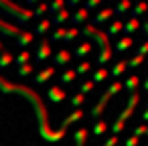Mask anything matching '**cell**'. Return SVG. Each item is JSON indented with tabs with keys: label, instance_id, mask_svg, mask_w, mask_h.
<instances>
[{
	"label": "cell",
	"instance_id": "cell-49",
	"mask_svg": "<svg viewBox=\"0 0 148 146\" xmlns=\"http://www.w3.org/2000/svg\"><path fill=\"white\" fill-rule=\"evenodd\" d=\"M41 2V0H27V4H31V6H37Z\"/></svg>",
	"mask_w": 148,
	"mask_h": 146
},
{
	"label": "cell",
	"instance_id": "cell-42",
	"mask_svg": "<svg viewBox=\"0 0 148 146\" xmlns=\"http://www.w3.org/2000/svg\"><path fill=\"white\" fill-rule=\"evenodd\" d=\"M136 55H140V57H146V55H148V41L142 43V45L136 49Z\"/></svg>",
	"mask_w": 148,
	"mask_h": 146
},
{
	"label": "cell",
	"instance_id": "cell-45",
	"mask_svg": "<svg viewBox=\"0 0 148 146\" xmlns=\"http://www.w3.org/2000/svg\"><path fill=\"white\" fill-rule=\"evenodd\" d=\"M138 144H140V138H136V136H130L126 140V146H138Z\"/></svg>",
	"mask_w": 148,
	"mask_h": 146
},
{
	"label": "cell",
	"instance_id": "cell-56",
	"mask_svg": "<svg viewBox=\"0 0 148 146\" xmlns=\"http://www.w3.org/2000/svg\"><path fill=\"white\" fill-rule=\"evenodd\" d=\"M103 146H106V144H103Z\"/></svg>",
	"mask_w": 148,
	"mask_h": 146
},
{
	"label": "cell",
	"instance_id": "cell-36",
	"mask_svg": "<svg viewBox=\"0 0 148 146\" xmlns=\"http://www.w3.org/2000/svg\"><path fill=\"white\" fill-rule=\"evenodd\" d=\"M63 35H65V29H63V27H57V29L51 33V41H63Z\"/></svg>",
	"mask_w": 148,
	"mask_h": 146
},
{
	"label": "cell",
	"instance_id": "cell-14",
	"mask_svg": "<svg viewBox=\"0 0 148 146\" xmlns=\"http://www.w3.org/2000/svg\"><path fill=\"white\" fill-rule=\"evenodd\" d=\"M33 39H35L33 33H29V31H21L18 37H16V43H18L21 47H29V45L33 43Z\"/></svg>",
	"mask_w": 148,
	"mask_h": 146
},
{
	"label": "cell",
	"instance_id": "cell-55",
	"mask_svg": "<svg viewBox=\"0 0 148 146\" xmlns=\"http://www.w3.org/2000/svg\"><path fill=\"white\" fill-rule=\"evenodd\" d=\"M146 2H148V0H146Z\"/></svg>",
	"mask_w": 148,
	"mask_h": 146
},
{
	"label": "cell",
	"instance_id": "cell-6",
	"mask_svg": "<svg viewBox=\"0 0 148 146\" xmlns=\"http://www.w3.org/2000/svg\"><path fill=\"white\" fill-rule=\"evenodd\" d=\"M112 16H114V8H110V6H108V8L99 10V12L93 16V27H95V25H106Z\"/></svg>",
	"mask_w": 148,
	"mask_h": 146
},
{
	"label": "cell",
	"instance_id": "cell-34",
	"mask_svg": "<svg viewBox=\"0 0 148 146\" xmlns=\"http://www.w3.org/2000/svg\"><path fill=\"white\" fill-rule=\"evenodd\" d=\"M33 73V65L31 63H27V65H21L18 67V77H29Z\"/></svg>",
	"mask_w": 148,
	"mask_h": 146
},
{
	"label": "cell",
	"instance_id": "cell-27",
	"mask_svg": "<svg viewBox=\"0 0 148 146\" xmlns=\"http://www.w3.org/2000/svg\"><path fill=\"white\" fill-rule=\"evenodd\" d=\"M124 71H126V61H118V63L112 67V71H110V73H112L114 77H120Z\"/></svg>",
	"mask_w": 148,
	"mask_h": 146
},
{
	"label": "cell",
	"instance_id": "cell-17",
	"mask_svg": "<svg viewBox=\"0 0 148 146\" xmlns=\"http://www.w3.org/2000/svg\"><path fill=\"white\" fill-rule=\"evenodd\" d=\"M130 10H132V19H138V16H142V14L148 10V2H146V0H140V2L134 4Z\"/></svg>",
	"mask_w": 148,
	"mask_h": 146
},
{
	"label": "cell",
	"instance_id": "cell-24",
	"mask_svg": "<svg viewBox=\"0 0 148 146\" xmlns=\"http://www.w3.org/2000/svg\"><path fill=\"white\" fill-rule=\"evenodd\" d=\"M49 29H51V19H43V21L37 25V29L33 31V35H35V33H37V35H43V33H47Z\"/></svg>",
	"mask_w": 148,
	"mask_h": 146
},
{
	"label": "cell",
	"instance_id": "cell-20",
	"mask_svg": "<svg viewBox=\"0 0 148 146\" xmlns=\"http://www.w3.org/2000/svg\"><path fill=\"white\" fill-rule=\"evenodd\" d=\"M87 134H89V130L87 128H79V130H75V144L77 146H83L85 144V140H87Z\"/></svg>",
	"mask_w": 148,
	"mask_h": 146
},
{
	"label": "cell",
	"instance_id": "cell-19",
	"mask_svg": "<svg viewBox=\"0 0 148 146\" xmlns=\"http://www.w3.org/2000/svg\"><path fill=\"white\" fill-rule=\"evenodd\" d=\"M108 75H110V73H108L103 67H99V69H95V71H93L91 83H93V85H95V83H101V81H106V79H108Z\"/></svg>",
	"mask_w": 148,
	"mask_h": 146
},
{
	"label": "cell",
	"instance_id": "cell-48",
	"mask_svg": "<svg viewBox=\"0 0 148 146\" xmlns=\"http://www.w3.org/2000/svg\"><path fill=\"white\" fill-rule=\"evenodd\" d=\"M140 27H142V31H144V33H146V35H148V19H146V21H144V23H142V25H140Z\"/></svg>",
	"mask_w": 148,
	"mask_h": 146
},
{
	"label": "cell",
	"instance_id": "cell-53",
	"mask_svg": "<svg viewBox=\"0 0 148 146\" xmlns=\"http://www.w3.org/2000/svg\"><path fill=\"white\" fill-rule=\"evenodd\" d=\"M146 136H148V128H146Z\"/></svg>",
	"mask_w": 148,
	"mask_h": 146
},
{
	"label": "cell",
	"instance_id": "cell-7",
	"mask_svg": "<svg viewBox=\"0 0 148 146\" xmlns=\"http://www.w3.org/2000/svg\"><path fill=\"white\" fill-rule=\"evenodd\" d=\"M138 29H140V21H138V19H132V16H130V19H128V21L124 23V27H122V33H124L126 37H132V33H136Z\"/></svg>",
	"mask_w": 148,
	"mask_h": 146
},
{
	"label": "cell",
	"instance_id": "cell-40",
	"mask_svg": "<svg viewBox=\"0 0 148 146\" xmlns=\"http://www.w3.org/2000/svg\"><path fill=\"white\" fill-rule=\"evenodd\" d=\"M122 87H124V85H122V81H114V83H112V85L108 87V91H110L112 95H116V93H118V91H120Z\"/></svg>",
	"mask_w": 148,
	"mask_h": 146
},
{
	"label": "cell",
	"instance_id": "cell-44",
	"mask_svg": "<svg viewBox=\"0 0 148 146\" xmlns=\"http://www.w3.org/2000/svg\"><path fill=\"white\" fill-rule=\"evenodd\" d=\"M134 130V134L132 136H136V138H140V136H144L146 134V126H136V128H132Z\"/></svg>",
	"mask_w": 148,
	"mask_h": 146
},
{
	"label": "cell",
	"instance_id": "cell-33",
	"mask_svg": "<svg viewBox=\"0 0 148 146\" xmlns=\"http://www.w3.org/2000/svg\"><path fill=\"white\" fill-rule=\"evenodd\" d=\"M138 101H140V93H136V91H132V93H130V97H128V106H126V108H130V110H134V108L138 106Z\"/></svg>",
	"mask_w": 148,
	"mask_h": 146
},
{
	"label": "cell",
	"instance_id": "cell-25",
	"mask_svg": "<svg viewBox=\"0 0 148 146\" xmlns=\"http://www.w3.org/2000/svg\"><path fill=\"white\" fill-rule=\"evenodd\" d=\"M14 61L18 63V67H21V65H27V63H31V53H29V51H21V53L14 57Z\"/></svg>",
	"mask_w": 148,
	"mask_h": 146
},
{
	"label": "cell",
	"instance_id": "cell-39",
	"mask_svg": "<svg viewBox=\"0 0 148 146\" xmlns=\"http://www.w3.org/2000/svg\"><path fill=\"white\" fill-rule=\"evenodd\" d=\"M99 4H101V0H85V6H83V8H85V10L89 12V10H93V8H97Z\"/></svg>",
	"mask_w": 148,
	"mask_h": 146
},
{
	"label": "cell",
	"instance_id": "cell-51",
	"mask_svg": "<svg viewBox=\"0 0 148 146\" xmlns=\"http://www.w3.org/2000/svg\"><path fill=\"white\" fill-rule=\"evenodd\" d=\"M144 89H146V91H148V79H146V81H144Z\"/></svg>",
	"mask_w": 148,
	"mask_h": 146
},
{
	"label": "cell",
	"instance_id": "cell-13",
	"mask_svg": "<svg viewBox=\"0 0 148 146\" xmlns=\"http://www.w3.org/2000/svg\"><path fill=\"white\" fill-rule=\"evenodd\" d=\"M87 16H89V12H87L85 8H77L75 14H71V23H73V25H85Z\"/></svg>",
	"mask_w": 148,
	"mask_h": 146
},
{
	"label": "cell",
	"instance_id": "cell-22",
	"mask_svg": "<svg viewBox=\"0 0 148 146\" xmlns=\"http://www.w3.org/2000/svg\"><path fill=\"white\" fill-rule=\"evenodd\" d=\"M138 83H140V79H138V75H130V77H128V79H126V81H124L122 85H124V87H126V89H128V91L132 93V91H136V87H138Z\"/></svg>",
	"mask_w": 148,
	"mask_h": 146
},
{
	"label": "cell",
	"instance_id": "cell-50",
	"mask_svg": "<svg viewBox=\"0 0 148 146\" xmlns=\"http://www.w3.org/2000/svg\"><path fill=\"white\" fill-rule=\"evenodd\" d=\"M142 120H144V122H148V108L144 110V114H142Z\"/></svg>",
	"mask_w": 148,
	"mask_h": 146
},
{
	"label": "cell",
	"instance_id": "cell-16",
	"mask_svg": "<svg viewBox=\"0 0 148 146\" xmlns=\"http://www.w3.org/2000/svg\"><path fill=\"white\" fill-rule=\"evenodd\" d=\"M130 8H132V0H118V4H116V8H114V14L122 16V14H126Z\"/></svg>",
	"mask_w": 148,
	"mask_h": 146
},
{
	"label": "cell",
	"instance_id": "cell-1",
	"mask_svg": "<svg viewBox=\"0 0 148 146\" xmlns=\"http://www.w3.org/2000/svg\"><path fill=\"white\" fill-rule=\"evenodd\" d=\"M79 35H83V37H93V39H97V43H99V47H101V51H99V55H97V63L103 67L110 59H112V49H110V41H108V37H106V33H101V31H97L93 25H85L83 27V31L79 33Z\"/></svg>",
	"mask_w": 148,
	"mask_h": 146
},
{
	"label": "cell",
	"instance_id": "cell-29",
	"mask_svg": "<svg viewBox=\"0 0 148 146\" xmlns=\"http://www.w3.org/2000/svg\"><path fill=\"white\" fill-rule=\"evenodd\" d=\"M31 12H33V16H45V12H47V2H43V0H41V2H39Z\"/></svg>",
	"mask_w": 148,
	"mask_h": 146
},
{
	"label": "cell",
	"instance_id": "cell-31",
	"mask_svg": "<svg viewBox=\"0 0 148 146\" xmlns=\"http://www.w3.org/2000/svg\"><path fill=\"white\" fill-rule=\"evenodd\" d=\"M142 63H144V57H140V55H134L132 59H128V61H126V67H132V69H134V67H140Z\"/></svg>",
	"mask_w": 148,
	"mask_h": 146
},
{
	"label": "cell",
	"instance_id": "cell-47",
	"mask_svg": "<svg viewBox=\"0 0 148 146\" xmlns=\"http://www.w3.org/2000/svg\"><path fill=\"white\" fill-rule=\"evenodd\" d=\"M116 144H118V136H110L106 140V146H116Z\"/></svg>",
	"mask_w": 148,
	"mask_h": 146
},
{
	"label": "cell",
	"instance_id": "cell-54",
	"mask_svg": "<svg viewBox=\"0 0 148 146\" xmlns=\"http://www.w3.org/2000/svg\"><path fill=\"white\" fill-rule=\"evenodd\" d=\"M146 104H148V99H146Z\"/></svg>",
	"mask_w": 148,
	"mask_h": 146
},
{
	"label": "cell",
	"instance_id": "cell-18",
	"mask_svg": "<svg viewBox=\"0 0 148 146\" xmlns=\"http://www.w3.org/2000/svg\"><path fill=\"white\" fill-rule=\"evenodd\" d=\"M122 27H124V23H120V21H112L110 27H108V31H106V37H116L118 33H122Z\"/></svg>",
	"mask_w": 148,
	"mask_h": 146
},
{
	"label": "cell",
	"instance_id": "cell-2",
	"mask_svg": "<svg viewBox=\"0 0 148 146\" xmlns=\"http://www.w3.org/2000/svg\"><path fill=\"white\" fill-rule=\"evenodd\" d=\"M0 12H4L6 16H14L21 25H27L33 19V12L29 8H23V6L14 4L12 0H0Z\"/></svg>",
	"mask_w": 148,
	"mask_h": 146
},
{
	"label": "cell",
	"instance_id": "cell-28",
	"mask_svg": "<svg viewBox=\"0 0 148 146\" xmlns=\"http://www.w3.org/2000/svg\"><path fill=\"white\" fill-rule=\"evenodd\" d=\"M75 71H65V73H61V83L63 85H71L73 81H75Z\"/></svg>",
	"mask_w": 148,
	"mask_h": 146
},
{
	"label": "cell",
	"instance_id": "cell-4",
	"mask_svg": "<svg viewBox=\"0 0 148 146\" xmlns=\"http://www.w3.org/2000/svg\"><path fill=\"white\" fill-rule=\"evenodd\" d=\"M110 97H112V93L106 89V93H103V95L97 99V104H95V106H93V110H91V118H93V120H97V118L103 114V110H106V106H108Z\"/></svg>",
	"mask_w": 148,
	"mask_h": 146
},
{
	"label": "cell",
	"instance_id": "cell-26",
	"mask_svg": "<svg viewBox=\"0 0 148 146\" xmlns=\"http://www.w3.org/2000/svg\"><path fill=\"white\" fill-rule=\"evenodd\" d=\"M73 71H75V75H85L87 71H91V63H89V61H81Z\"/></svg>",
	"mask_w": 148,
	"mask_h": 146
},
{
	"label": "cell",
	"instance_id": "cell-35",
	"mask_svg": "<svg viewBox=\"0 0 148 146\" xmlns=\"http://www.w3.org/2000/svg\"><path fill=\"white\" fill-rule=\"evenodd\" d=\"M83 101H85V95H81V93H77V95L71 97V106H73L75 110H79V108L83 106Z\"/></svg>",
	"mask_w": 148,
	"mask_h": 146
},
{
	"label": "cell",
	"instance_id": "cell-10",
	"mask_svg": "<svg viewBox=\"0 0 148 146\" xmlns=\"http://www.w3.org/2000/svg\"><path fill=\"white\" fill-rule=\"evenodd\" d=\"M53 75H55V67L51 65V67H45V69H41V71L35 75V81H37V83H45V81H49Z\"/></svg>",
	"mask_w": 148,
	"mask_h": 146
},
{
	"label": "cell",
	"instance_id": "cell-32",
	"mask_svg": "<svg viewBox=\"0 0 148 146\" xmlns=\"http://www.w3.org/2000/svg\"><path fill=\"white\" fill-rule=\"evenodd\" d=\"M12 61H14V57H12L10 53H0V67H2V69L8 67Z\"/></svg>",
	"mask_w": 148,
	"mask_h": 146
},
{
	"label": "cell",
	"instance_id": "cell-43",
	"mask_svg": "<svg viewBox=\"0 0 148 146\" xmlns=\"http://www.w3.org/2000/svg\"><path fill=\"white\" fill-rule=\"evenodd\" d=\"M122 130H124V124L116 120V122H114V126H112V132H114V136H118V134H120Z\"/></svg>",
	"mask_w": 148,
	"mask_h": 146
},
{
	"label": "cell",
	"instance_id": "cell-38",
	"mask_svg": "<svg viewBox=\"0 0 148 146\" xmlns=\"http://www.w3.org/2000/svg\"><path fill=\"white\" fill-rule=\"evenodd\" d=\"M106 130H108V124L106 122H95V126H93V134L95 136H101Z\"/></svg>",
	"mask_w": 148,
	"mask_h": 146
},
{
	"label": "cell",
	"instance_id": "cell-41",
	"mask_svg": "<svg viewBox=\"0 0 148 146\" xmlns=\"http://www.w3.org/2000/svg\"><path fill=\"white\" fill-rule=\"evenodd\" d=\"M93 87H95V85H93L91 81H83V83H81V95H85V93H89V91H91Z\"/></svg>",
	"mask_w": 148,
	"mask_h": 146
},
{
	"label": "cell",
	"instance_id": "cell-37",
	"mask_svg": "<svg viewBox=\"0 0 148 146\" xmlns=\"http://www.w3.org/2000/svg\"><path fill=\"white\" fill-rule=\"evenodd\" d=\"M134 114V110H130V108H124L122 112H120V116H118V122H122V124H126V120L130 118Z\"/></svg>",
	"mask_w": 148,
	"mask_h": 146
},
{
	"label": "cell",
	"instance_id": "cell-23",
	"mask_svg": "<svg viewBox=\"0 0 148 146\" xmlns=\"http://www.w3.org/2000/svg\"><path fill=\"white\" fill-rule=\"evenodd\" d=\"M61 8H65V0H51V2L47 4V12H51V14L59 12Z\"/></svg>",
	"mask_w": 148,
	"mask_h": 146
},
{
	"label": "cell",
	"instance_id": "cell-3",
	"mask_svg": "<svg viewBox=\"0 0 148 146\" xmlns=\"http://www.w3.org/2000/svg\"><path fill=\"white\" fill-rule=\"evenodd\" d=\"M49 57H51L49 39H41V43H39V47H37V53H35V59H37L39 63H43V61H47Z\"/></svg>",
	"mask_w": 148,
	"mask_h": 146
},
{
	"label": "cell",
	"instance_id": "cell-46",
	"mask_svg": "<svg viewBox=\"0 0 148 146\" xmlns=\"http://www.w3.org/2000/svg\"><path fill=\"white\" fill-rule=\"evenodd\" d=\"M81 2V0H65V8H73V6H77Z\"/></svg>",
	"mask_w": 148,
	"mask_h": 146
},
{
	"label": "cell",
	"instance_id": "cell-8",
	"mask_svg": "<svg viewBox=\"0 0 148 146\" xmlns=\"http://www.w3.org/2000/svg\"><path fill=\"white\" fill-rule=\"evenodd\" d=\"M53 61H55V65H69V63H71V53H69V49H59L57 55L53 57Z\"/></svg>",
	"mask_w": 148,
	"mask_h": 146
},
{
	"label": "cell",
	"instance_id": "cell-21",
	"mask_svg": "<svg viewBox=\"0 0 148 146\" xmlns=\"http://www.w3.org/2000/svg\"><path fill=\"white\" fill-rule=\"evenodd\" d=\"M91 49H93V47H91V43H89V41H85V43H81V45L75 49V57H85V55H89V53H91Z\"/></svg>",
	"mask_w": 148,
	"mask_h": 146
},
{
	"label": "cell",
	"instance_id": "cell-11",
	"mask_svg": "<svg viewBox=\"0 0 148 146\" xmlns=\"http://www.w3.org/2000/svg\"><path fill=\"white\" fill-rule=\"evenodd\" d=\"M0 33H4L6 37H18L21 31H18L14 25H10V23H6V21L0 19Z\"/></svg>",
	"mask_w": 148,
	"mask_h": 146
},
{
	"label": "cell",
	"instance_id": "cell-5",
	"mask_svg": "<svg viewBox=\"0 0 148 146\" xmlns=\"http://www.w3.org/2000/svg\"><path fill=\"white\" fill-rule=\"evenodd\" d=\"M47 97H49L51 101H55V104H61V101L67 97V93L63 91V87H59V85H53V87H49V91H47Z\"/></svg>",
	"mask_w": 148,
	"mask_h": 146
},
{
	"label": "cell",
	"instance_id": "cell-52",
	"mask_svg": "<svg viewBox=\"0 0 148 146\" xmlns=\"http://www.w3.org/2000/svg\"><path fill=\"white\" fill-rule=\"evenodd\" d=\"M0 51H2V43H0Z\"/></svg>",
	"mask_w": 148,
	"mask_h": 146
},
{
	"label": "cell",
	"instance_id": "cell-12",
	"mask_svg": "<svg viewBox=\"0 0 148 146\" xmlns=\"http://www.w3.org/2000/svg\"><path fill=\"white\" fill-rule=\"evenodd\" d=\"M132 45H134V39H132V37H126V35H124V37H120V39L116 41V51L124 53V51H128V49H130Z\"/></svg>",
	"mask_w": 148,
	"mask_h": 146
},
{
	"label": "cell",
	"instance_id": "cell-30",
	"mask_svg": "<svg viewBox=\"0 0 148 146\" xmlns=\"http://www.w3.org/2000/svg\"><path fill=\"white\" fill-rule=\"evenodd\" d=\"M79 35V31L75 29V27H71V29H65V35H63V41H67V43H71L75 37Z\"/></svg>",
	"mask_w": 148,
	"mask_h": 146
},
{
	"label": "cell",
	"instance_id": "cell-15",
	"mask_svg": "<svg viewBox=\"0 0 148 146\" xmlns=\"http://www.w3.org/2000/svg\"><path fill=\"white\" fill-rule=\"evenodd\" d=\"M81 118H83V112H81V110H73V112H71V114H69V116H67V118L63 120V124H61V128L65 130V128H67L69 124H73V122H79Z\"/></svg>",
	"mask_w": 148,
	"mask_h": 146
},
{
	"label": "cell",
	"instance_id": "cell-9",
	"mask_svg": "<svg viewBox=\"0 0 148 146\" xmlns=\"http://www.w3.org/2000/svg\"><path fill=\"white\" fill-rule=\"evenodd\" d=\"M69 16H71V14H69V8H61L59 12L53 14V21H51V23L57 25V27H63V25L69 21Z\"/></svg>",
	"mask_w": 148,
	"mask_h": 146
}]
</instances>
